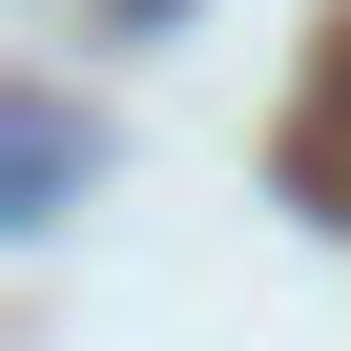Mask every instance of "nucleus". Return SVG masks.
Returning a JSON list of instances; mask_svg holds the SVG:
<instances>
[{
	"label": "nucleus",
	"instance_id": "1",
	"mask_svg": "<svg viewBox=\"0 0 351 351\" xmlns=\"http://www.w3.org/2000/svg\"><path fill=\"white\" fill-rule=\"evenodd\" d=\"M62 186H83V104H42V83H21V104H0V228H42Z\"/></svg>",
	"mask_w": 351,
	"mask_h": 351
}]
</instances>
